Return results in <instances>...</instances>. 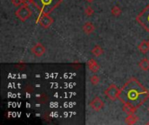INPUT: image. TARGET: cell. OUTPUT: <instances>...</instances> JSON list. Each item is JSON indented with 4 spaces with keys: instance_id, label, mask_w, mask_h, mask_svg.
Masks as SVG:
<instances>
[{
    "instance_id": "cell-1",
    "label": "cell",
    "mask_w": 149,
    "mask_h": 125,
    "mask_svg": "<svg viewBox=\"0 0 149 125\" xmlns=\"http://www.w3.org/2000/svg\"><path fill=\"white\" fill-rule=\"evenodd\" d=\"M149 98V91L135 78L131 77L120 89L119 99L124 104H130L137 109Z\"/></svg>"
},
{
    "instance_id": "cell-2",
    "label": "cell",
    "mask_w": 149,
    "mask_h": 125,
    "mask_svg": "<svg viewBox=\"0 0 149 125\" xmlns=\"http://www.w3.org/2000/svg\"><path fill=\"white\" fill-rule=\"evenodd\" d=\"M36 8L38 10L41 15L50 14L54 9H56L63 0H34Z\"/></svg>"
},
{
    "instance_id": "cell-3",
    "label": "cell",
    "mask_w": 149,
    "mask_h": 125,
    "mask_svg": "<svg viewBox=\"0 0 149 125\" xmlns=\"http://www.w3.org/2000/svg\"><path fill=\"white\" fill-rule=\"evenodd\" d=\"M136 21L149 33V3L136 17Z\"/></svg>"
},
{
    "instance_id": "cell-4",
    "label": "cell",
    "mask_w": 149,
    "mask_h": 125,
    "mask_svg": "<svg viewBox=\"0 0 149 125\" xmlns=\"http://www.w3.org/2000/svg\"><path fill=\"white\" fill-rule=\"evenodd\" d=\"M15 15L17 16V17L21 20L22 22H25L28 18H30L32 15V11L31 10V8L25 4L21 5L15 12Z\"/></svg>"
},
{
    "instance_id": "cell-5",
    "label": "cell",
    "mask_w": 149,
    "mask_h": 125,
    "mask_svg": "<svg viewBox=\"0 0 149 125\" xmlns=\"http://www.w3.org/2000/svg\"><path fill=\"white\" fill-rule=\"evenodd\" d=\"M120 89H119L115 84H110V86L105 90L106 96L112 101H115L116 99L119 98V94H120Z\"/></svg>"
},
{
    "instance_id": "cell-6",
    "label": "cell",
    "mask_w": 149,
    "mask_h": 125,
    "mask_svg": "<svg viewBox=\"0 0 149 125\" xmlns=\"http://www.w3.org/2000/svg\"><path fill=\"white\" fill-rule=\"evenodd\" d=\"M53 23V19L49 16V14H43L39 17V24L42 28L47 29Z\"/></svg>"
},
{
    "instance_id": "cell-7",
    "label": "cell",
    "mask_w": 149,
    "mask_h": 125,
    "mask_svg": "<svg viewBox=\"0 0 149 125\" xmlns=\"http://www.w3.org/2000/svg\"><path fill=\"white\" fill-rule=\"evenodd\" d=\"M90 106L91 108L95 110V111H100L102 110V108L104 107V103L103 101L100 99V97H95L93 98V100L90 103Z\"/></svg>"
},
{
    "instance_id": "cell-8",
    "label": "cell",
    "mask_w": 149,
    "mask_h": 125,
    "mask_svg": "<svg viewBox=\"0 0 149 125\" xmlns=\"http://www.w3.org/2000/svg\"><path fill=\"white\" fill-rule=\"evenodd\" d=\"M31 52L33 55H35L36 57H42L45 52V46L40 44V43H37L32 48H31Z\"/></svg>"
},
{
    "instance_id": "cell-9",
    "label": "cell",
    "mask_w": 149,
    "mask_h": 125,
    "mask_svg": "<svg viewBox=\"0 0 149 125\" xmlns=\"http://www.w3.org/2000/svg\"><path fill=\"white\" fill-rule=\"evenodd\" d=\"M88 64V68L89 70L93 72V73H97L100 70V65L97 64V62L94 59H90L87 62Z\"/></svg>"
},
{
    "instance_id": "cell-10",
    "label": "cell",
    "mask_w": 149,
    "mask_h": 125,
    "mask_svg": "<svg viewBox=\"0 0 149 125\" xmlns=\"http://www.w3.org/2000/svg\"><path fill=\"white\" fill-rule=\"evenodd\" d=\"M94 30H95V27H94L93 23H91V22H86V23L83 25V31H84L86 34H87V35L92 34V33L94 31Z\"/></svg>"
},
{
    "instance_id": "cell-11",
    "label": "cell",
    "mask_w": 149,
    "mask_h": 125,
    "mask_svg": "<svg viewBox=\"0 0 149 125\" xmlns=\"http://www.w3.org/2000/svg\"><path fill=\"white\" fill-rule=\"evenodd\" d=\"M122 110L127 115H133V114H135V112L137 110V108L134 107V106H132L130 104H124L123 108H122Z\"/></svg>"
},
{
    "instance_id": "cell-12",
    "label": "cell",
    "mask_w": 149,
    "mask_h": 125,
    "mask_svg": "<svg viewBox=\"0 0 149 125\" xmlns=\"http://www.w3.org/2000/svg\"><path fill=\"white\" fill-rule=\"evenodd\" d=\"M138 120H139V117H138L136 115L133 114V115H128V117H126L125 122H126V124H127L133 125V124H135L138 122Z\"/></svg>"
},
{
    "instance_id": "cell-13",
    "label": "cell",
    "mask_w": 149,
    "mask_h": 125,
    "mask_svg": "<svg viewBox=\"0 0 149 125\" xmlns=\"http://www.w3.org/2000/svg\"><path fill=\"white\" fill-rule=\"evenodd\" d=\"M139 67L144 70V71H148L149 70V60L148 58H143L140 63H139Z\"/></svg>"
},
{
    "instance_id": "cell-14",
    "label": "cell",
    "mask_w": 149,
    "mask_h": 125,
    "mask_svg": "<svg viewBox=\"0 0 149 125\" xmlns=\"http://www.w3.org/2000/svg\"><path fill=\"white\" fill-rule=\"evenodd\" d=\"M139 50L142 52V53H147L149 50V44L148 41H142L141 43V44L139 45Z\"/></svg>"
},
{
    "instance_id": "cell-15",
    "label": "cell",
    "mask_w": 149,
    "mask_h": 125,
    "mask_svg": "<svg viewBox=\"0 0 149 125\" xmlns=\"http://www.w3.org/2000/svg\"><path fill=\"white\" fill-rule=\"evenodd\" d=\"M92 53L95 56V57H100L103 53H104V50L103 49L99 46V45H96L93 50H92Z\"/></svg>"
},
{
    "instance_id": "cell-16",
    "label": "cell",
    "mask_w": 149,
    "mask_h": 125,
    "mask_svg": "<svg viewBox=\"0 0 149 125\" xmlns=\"http://www.w3.org/2000/svg\"><path fill=\"white\" fill-rule=\"evenodd\" d=\"M90 82H91V84H93V85H98L99 84H100V77L99 76H97V75H93V76H92L91 77V78H90Z\"/></svg>"
},
{
    "instance_id": "cell-17",
    "label": "cell",
    "mask_w": 149,
    "mask_h": 125,
    "mask_svg": "<svg viewBox=\"0 0 149 125\" xmlns=\"http://www.w3.org/2000/svg\"><path fill=\"white\" fill-rule=\"evenodd\" d=\"M111 12H112V14L114 17H118V16H120L121 14V10L118 6H113V9H112V10H111Z\"/></svg>"
},
{
    "instance_id": "cell-18",
    "label": "cell",
    "mask_w": 149,
    "mask_h": 125,
    "mask_svg": "<svg viewBox=\"0 0 149 125\" xmlns=\"http://www.w3.org/2000/svg\"><path fill=\"white\" fill-rule=\"evenodd\" d=\"M85 14L86 17H91L94 14V10L91 6H88L85 9Z\"/></svg>"
},
{
    "instance_id": "cell-19",
    "label": "cell",
    "mask_w": 149,
    "mask_h": 125,
    "mask_svg": "<svg viewBox=\"0 0 149 125\" xmlns=\"http://www.w3.org/2000/svg\"><path fill=\"white\" fill-rule=\"evenodd\" d=\"M24 3L27 6H29L31 8V6H34L36 7V4H35V1L34 0H24Z\"/></svg>"
},
{
    "instance_id": "cell-20",
    "label": "cell",
    "mask_w": 149,
    "mask_h": 125,
    "mask_svg": "<svg viewBox=\"0 0 149 125\" xmlns=\"http://www.w3.org/2000/svg\"><path fill=\"white\" fill-rule=\"evenodd\" d=\"M11 3L15 6H20L22 3H24V0H11Z\"/></svg>"
},
{
    "instance_id": "cell-21",
    "label": "cell",
    "mask_w": 149,
    "mask_h": 125,
    "mask_svg": "<svg viewBox=\"0 0 149 125\" xmlns=\"http://www.w3.org/2000/svg\"><path fill=\"white\" fill-rule=\"evenodd\" d=\"M87 3H93V2H94V0H86Z\"/></svg>"
},
{
    "instance_id": "cell-22",
    "label": "cell",
    "mask_w": 149,
    "mask_h": 125,
    "mask_svg": "<svg viewBox=\"0 0 149 125\" xmlns=\"http://www.w3.org/2000/svg\"><path fill=\"white\" fill-rule=\"evenodd\" d=\"M147 124L149 125V121H148V123H147Z\"/></svg>"
},
{
    "instance_id": "cell-23",
    "label": "cell",
    "mask_w": 149,
    "mask_h": 125,
    "mask_svg": "<svg viewBox=\"0 0 149 125\" xmlns=\"http://www.w3.org/2000/svg\"><path fill=\"white\" fill-rule=\"evenodd\" d=\"M148 112H149V107H148Z\"/></svg>"
},
{
    "instance_id": "cell-24",
    "label": "cell",
    "mask_w": 149,
    "mask_h": 125,
    "mask_svg": "<svg viewBox=\"0 0 149 125\" xmlns=\"http://www.w3.org/2000/svg\"><path fill=\"white\" fill-rule=\"evenodd\" d=\"M148 44H149V41H148Z\"/></svg>"
}]
</instances>
